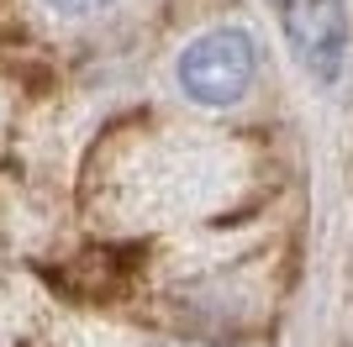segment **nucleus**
Here are the masks:
<instances>
[{
    "instance_id": "f257e3e1",
    "label": "nucleus",
    "mask_w": 353,
    "mask_h": 347,
    "mask_svg": "<svg viewBox=\"0 0 353 347\" xmlns=\"http://www.w3.org/2000/svg\"><path fill=\"white\" fill-rule=\"evenodd\" d=\"M259 74V48L243 27H211L179 53V85L201 105H232Z\"/></svg>"
},
{
    "instance_id": "f03ea898",
    "label": "nucleus",
    "mask_w": 353,
    "mask_h": 347,
    "mask_svg": "<svg viewBox=\"0 0 353 347\" xmlns=\"http://www.w3.org/2000/svg\"><path fill=\"white\" fill-rule=\"evenodd\" d=\"M280 27L290 37V53L316 85H332L348 53V21L338 0H280Z\"/></svg>"
},
{
    "instance_id": "7ed1b4c3",
    "label": "nucleus",
    "mask_w": 353,
    "mask_h": 347,
    "mask_svg": "<svg viewBox=\"0 0 353 347\" xmlns=\"http://www.w3.org/2000/svg\"><path fill=\"white\" fill-rule=\"evenodd\" d=\"M59 16H90V11H101L105 0H48Z\"/></svg>"
},
{
    "instance_id": "20e7f679",
    "label": "nucleus",
    "mask_w": 353,
    "mask_h": 347,
    "mask_svg": "<svg viewBox=\"0 0 353 347\" xmlns=\"http://www.w3.org/2000/svg\"><path fill=\"white\" fill-rule=\"evenodd\" d=\"M174 347H185V342H174Z\"/></svg>"
}]
</instances>
